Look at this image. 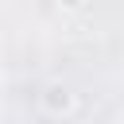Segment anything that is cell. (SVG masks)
<instances>
[{"label":"cell","mask_w":124,"mask_h":124,"mask_svg":"<svg viewBox=\"0 0 124 124\" xmlns=\"http://www.w3.org/2000/svg\"><path fill=\"white\" fill-rule=\"evenodd\" d=\"M0 101H4V74H0Z\"/></svg>","instance_id":"2"},{"label":"cell","mask_w":124,"mask_h":124,"mask_svg":"<svg viewBox=\"0 0 124 124\" xmlns=\"http://www.w3.org/2000/svg\"><path fill=\"white\" fill-rule=\"evenodd\" d=\"M116 124H124V108H120V116H116Z\"/></svg>","instance_id":"3"},{"label":"cell","mask_w":124,"mask_h":124,"mask_svg":"<svg viewBox=\"0 0 124 124\" xmlns=\"http://www.w3.org/2000/svg\"><path fill=\"white\" fill-rule=\"evenodd\" d=\"M39 105H43V112L46 116H70L74 108H78V93L66 85V81H46L43 89H39Z\"/></svg>","instance_id":"1"}]
</instances>
